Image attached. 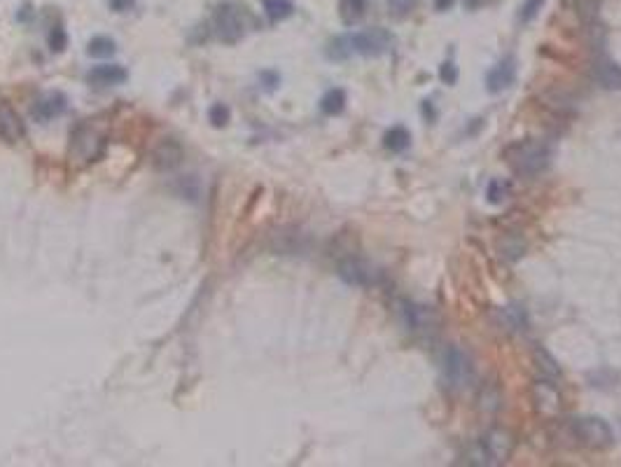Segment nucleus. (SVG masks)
<instances>
[{
	"label": "nucleus",
	"instance_id": "obj_7",
	"mask_svg": "<svg viewBox=\"0 0 621 467\" xmlns=\"http://www.w3.org/2000/svg\"><path fill=\"white\" fill-rule=\"evenodd\" d=\"M103 138L96 129L82 124L75 129V134L70 138V161L75 159L77 163H89L94 161L98 154L103 152Z\"/></svg>",
	"mask_w": 621,
	"mask_h": 467
},
{
	"label": "nucleus",
	"instance_id": "obj_9",
	"mask_svg": "<svg viewBox=\"0 0 621 467\" xmlns=\"http://www.w3.org/2000/svg\"><path fill=\"white\" fill-rule=\"evenodd\" d=\"M65 108H68V98H65L63 92H45L43 96L36 98V103H33V108H31V114L38 122H49V119L63 114Z\"/></svg>",
	"mask_w": 621,
	"mask_h": 467
},
{
	"label": "nucleus",
	"instance_id": "obj_11",
	"mask_svg": "<svg viewBox=\"0 0 621 467\" xmlns=\"http://www.w3.org/2000/svg\"><path fill=\"white\" fill-rule=\"evenodd\" d=\"M129 80V73L126 68H122L117 63H103V65H96V68L89 70L87 82L94 87H117V85H124Z\"/></svg>",
	"mask_w": 621,
	"mask_h": 467
},
{
	"label": "nucleus",
	"instance_id": "obj_13",
	"mask_svg": "<svg viewBox=\"0 0 621 467\" xmlns=\"http://www.w3.org/2000/svg\"><path fill=\"white\" fill-rule=\"evenodd\" d=\"M23 134H26V129H23L19 114H16L7 103H0V136H3L5 141L16 143V141H21Z\"/></svg>",
	"mask_w": 621,
	"mask_h": 467
},
{
	"label": "nucleus",
	"instance_id": "obj_20",
	"mask_svg": "<svg viewBox=\"0 0 621 467\" xmlns=\"http://www.w3.org/2000/svg\"><path fill=\"white\" fill-rule=\"evenodd\" d=\"M507 192H509V185H507V180H500V178H493L488 183V190H486V199L488 203H493V206H497V203L504 201Z\"/></svg>",
	"mask_w": 621,
	"mask_h": 467
},
{
	"label": "nucleus",
	"instance_id": "obj_15",
	"mask_svg": "<svg viewBox=\"0 0 621 467\" xmlns=\"http://www.w3.org/2000/svg\"><path fill=\"white\" fill-rule=\"evenodd\" d=\"M383 145L388 147L390 152H404L409 145H411V134H409V129L397 124L386 131V136H383Z\"/></svg>",
	"mask_w": 621,
	"mask_h": 467
},
{
	"label": "nucleus",
	"instance_id": "obj_1",
	"mask_svg": "<svg viewBox=\"0 0 621 467\" xmlns=\"http://www.w3.org/2000/svg\"><path fill=\"white\" fill-rule=\"evenodd\" d=\"M343 38H346L350 56L353 54L381 56V54H386L392 45V36L386 28H364L360 33H353V36H343Z\"/></svg>",
	"mask_w": 621,
	"mask_h": 467
},
{
	"label": "nucleus",
	"instance_id": "obj_14",
	"mask_svg": "<svg viewBox=\"0 0 621 467\" xmlns=\"http://www.w3.org/2000/svg\"><path fill=\"white\" fill-rule=\"evenodd\" d=\"M595 82L610 89V92H617V89H621V65L610 59H600L595 63Z\"/></svg>",
	"mask_w": 621,
	"mask_h": 467
},
{
	"label": "nucleus",
	"instance_id": "obj_12",
	"mask_svg": "<svg viewBox=\"0 0 621 467\" xmlns=\"http://www.w3.org/2000/svg\"><path fill=\"white\" fill-rule=\"evenodd\" d=\"M152 161H154V166H157L159 171L176 168L178 163L183 161V147H180V143L173 141V138H168V141H163L157 150H154Z\"/></svg>",
	"mask_w": 621,
	"mask_h": 467
},
{
	"label": "nucleus",
	"instance_id": "obj_4",
	"mask_svg": "<svg viewBox=\"0 0 621 467\" xmlns=\"http://www.w3.org/2000/svg\"><path fill=\"white\" fill-rule=\"evenodd\" d=\"M441 376H444L446 386L451 388H465L474 376L470 358L463 353L460 348L448 346L444 358H441Z\"/></svg>",
	"mask_w": 621,
	"mask_h": 467
},
{
	"label": "nucleus",
	"instance_id": "obj_17",
	"mask_svg": "<svg viewBox=\"0 0 621 467\" xmlns=\"http://www.w3.org/2000/svg\"><path fill=\"white\" fill-rule=\"evenodd\" d=\"M343 108H346V92H343V89H330V92L320 98V110L325 114H330V117L341 114Z\"/></svg>",
	"mask_w": 621,
	"mask_h": 467
},
{
	"label": "nucleus",
	"instance_id": "obj_19",
	"mask_svg": "<svg viewBox=\"0 0 621 467\" xmlns=\"http://www.w3.org/2000/svg\"><path fill=\"white\" fill-rule=\"evenodd\" d=\"M114 49H117V47H114V40L112 38H108V36H96V38L89 40L87 54L89 56H98V59H101V56H112Z\"/></svg>",
	"mask_w": 621,
	"mask_h": 467
},
{
	"label": "nucleus",
	"instance_id": "obj_23",
	"mask_svg": "<svg viewBox=\"0 0 621 467\" xmlns=\"http://www.w3.org/2000/svg\"><path fill=\"white\" fill-rule=\"evenodd\" d=\"M208 119H210V124L217 127V129L220 127H227V122H229V108H227V105H222V103H215L208 110Z\"/></svg>",
	"mask_w": 621,
	"mask_h": 467
},
{
	"label": "nucleus",
	"instance_id": "obj_21",
	"mask_svg": "<svg viewBox=\"0 0 621 467\" xmlns=\"http://www.w3.org/2000/svg\"><path fill=\"white\" fill-rule=\"evenodd\" d=\"M535 363L539 367V372L546 374V376H558L561 374L558 365H556V360L549 353H546V350H542V348L535 350Z\"/></svg>",
	"mask_w": 621,
	"mask_h": 467
},
{
	"label": "nucleus",
	"instance_id": "obj_28",
	"mask_svg": "<svg viewBox=\"0 0 621 467\" xmlns=\"http://www.w3.org/2000/svg\"><path fill=\"white\" fill-rule=\"evenodd\" d=\"M479 3H481V0H465V5H468V7H477Z\"/></svg>",
	"mask_w": 621,
	"mask_h": 467
},
{
	"label": "nucleus",
	"instance_id": "obj_25",
	"mask_svg": "<svg viewBox=\"0 0 621 467\" xmlns=\"http://www.w3.org/2000/svg\"><path fill=\"white\" fill-rule=\"evenodd\" d=\"M416 0H388V7H390V14L392 16H404L414 10Z\"/></svg>",
	"mask_w": 621,
	"mask_h": 467
},
{
	"label": "nucleus",
	"instance_id": "obj_10",
	"mask_svg": "<svg viewBox=\"0 0 621 467\" xmlns=\"http://www.w3.org/2000/svg\"><path fill=\"white\" fill-rule=\"evenodd\" d=\"M514 77H517V63H514V59H502L497 65H493V68L488 70L486 75V89L490 94H500L504 92L507 87H512Z\"/></svg>",
	"mask_w": 621,
	"mask_h": 467
},
{
	"label": "nucleus",
	"instance_id": "obj_16",
	"mask_svg": "<svg viewBox=\"0 0 621 467\" xmlns=\"http://www.w3.org/2000/svg\"><path fill=\"white\" fill-rule=\"evenodd\" d=\"M367 0H339V16L346 26H355V23L364 16Z\"/></svg>",
	"mask_w": 621,
	"mask_h": 467
},
{
	"label": "nucleus",
	"instance_id": "obj_18",
	"mask_svg": "<svg viewBox=\"0 0 621 467\" xmlns=\"http://www.w3.org/2000/svg\"><path fill=\"white\" fill-rule=\"evenodd\" d=\"M264 12L271 21H283L292 16L294 5L292 0H264Z\"/></svg>",
	"mask_w": 621,
	"mask_h": 467
},
{
	"label": "nucleus",
	"instance_id": "obj_3",
	"mask_svg": "<svg viewBox=\"0 0 621 467\" xmlns=\"http://www.w3.org/2000/svg\"><path fill=\"white\" fill-rule=\"evenodd\" d=\"M339 276L343 283L357 285V288H374V285H379L383 281L381 269L372 264L369 259H360V257L343 259L339 264Z\"/></svg>",
	"mask_w": 621,
	"mask_h": 467
},
{
	"label": "nucleus",
	"instance_id": "obj_5",
	"mask_svg": "<svg viewBox=\"0 0 621 467\" xmlns=\"http://www.w3.org/2000/svg\"><path fill=\"white\" fill-rule=\"evenodd\" d=\"M572 430H575L577 439H582L586 446L591 449H605L615 441L612 428L608 421L595 419V416H584V419L572 421Z\"/></svg>",
	"mask_w": 621,
	"mask_h": 467
},
{
	"label": "nucleus",
	"instance_id": "obj_27",
	"mask_svg": "<svg viewBox=\"0 0 621 467\" xmlns=\"http://www.w3.org/2000/svg\"><path fill=\"white\" fill-rule=\"evenodd\" d=\"M131 3H134V0H110V5H112V7H114V10H117V12H124V10H126V7H129Z\"/></svg>",
	"mask_w": 621,
	"mask_h": 467
},
{
	"label": "nucleus",
	"instance_id": "obj_26",
	"mask_svg": "<svg viewBox=\"0 0 621 467\" xmlns=\"http://www.w3.org/2000/svg\"><path fill=\"white\" fill-rule=\"evenodd\" d=\"M439 77H441V82H444V85H453V82L458 80V68H455L451 61H446L444 65H441Z\"/></svg>",
	"mask_w": 621,
	"mask_h": 467
},
{
	"label": "nucleus",
	"instance_id": "obj_2",
	"mask_svg": "<svg viewBox=\"0 0 621 467\" xmlns=\"http://www.w3.org/2000/svg\"><path fill=\"white\" fill-rule=\"evenodd\" d=\"M509 161L512 166L519 171L521 176H535L539 171L546 168L549 163V150L542 143H521L509 150Z\"/></svg>",
	"mask_w": 621,
	"mask_h": 467
},
{
	"label": "nucleus",
	"instance_id": "obj_22",
	"mask_svg": "<svg viewBox=\"0 0 621 467\" xmlns=\"http://www.w3.org/2000/svg\"><path fill=\"white\" fill-rule=\"evenodd\" d=\"M542 5H544V0H526V3H523V7H521V12H519V21L521 23L533 21L535 16H537V12L542 10Z\"/></svg>",
	"mask_w": 621,
	"mask_h": 467
},
{
	"label": "nucleus",
	"instance_id": "obj_6",
	"mask_svg": "<svg viewBox=\"0 0 621 467\" xmlns=\"http://www.w3.org/2000/svg\"><path fill=\"white\" fill-rule=\"evenodd\" d=\"M512 451V435L504 430H490L484 435V439L479 441L477 446V458L474 463L477 465H495L502 463Z\"/></svg>",
	"mask_w": 621,
	"mask_h": 467
},
{
	"label": "nucleus",
	"instance_id": "obj_24",
	"mask_svg": "<svg viewBox=\"0 0 621 467\" xmlns=\"http://www.w3.org/2000/svg\"><path fill=\"white\" fill-rule=\"evenodd\" d=\"M65 45H68V36H65V31L61 26H54V31L49 33V47H52V52H63Z\"/></svg>",
	"mask_w": 621,
	"mask_h": 467
},
{
	"label": "nucleus",
	"instance_id": "obj_8",
	"mask_svg": "<svg viewBox=\"0 0 621 467\" xmlns=\"http://www.w3.org/2000/svg\"><path fill=\"white\" fill-rule=\"evenodd\" d=\"M212 21H215L217 38L222 40V43L234 45V43H239V40L243 38V19H241L239 10H236L232 3L217 5Z\"/></svg>",
	"mask_w": 621,
	"mask_h": 467
}]
</instances>
